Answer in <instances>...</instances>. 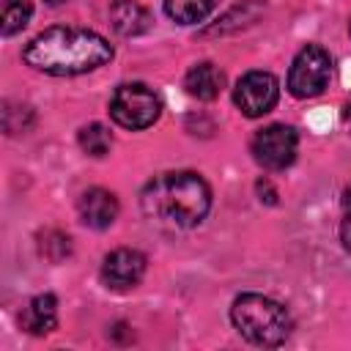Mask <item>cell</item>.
Segmentation results:
<instances>
[{"label": "cell", "instance_id": "obj_10", "mask_svg": "<svg viewBox=\"0 0 351 351\" xmlns=\"http://www.w3.org/2000/svg\"><path fill=\"white\" fill-rule=\"evenodd\" d=\"M222 85H225V74H222L214 63H208V60L195 63V66L186 71V77H184L186 93L195 96V99H203V101L217 99L219 90H222Z\"/></svg>", "mask_w": 351, "mask_h": 351}, {"label": "cell", "instance_id": "obj_19", "mask_svg": "<svg viewBox=\"0 0 351 351\" xmlns=\"http://www.w3.org/2000/svg\"><path fill=\"white\" fill-rule=\"evenodd\" d=\"M348 30H351V25H348Z\"/></svg>", "mask_w": 351, "mask_h": 351}, {"label": "cell", "instance_id": "obj_6", "mask_svg": "<svg viewBox=\"0 0 351 351\" xmlns=\"http://www.w3.org/2000/svg\"><path fill=\"white\" fill-rule=\"evenodd\" d=\"M296 145L299 134L293 126L271 123L252 137V156L266 170H285L296 159Z\"/></svg>", "mask_w": 351, "mask_h": 351}, {"label": "cell", "instance_id": "obj_5", "mask_svg": "<svg viewBox=\"0 0 351 351\" xmlns=\"http://www.w3.org/2000/svg\"><path fill=\"white\" fill-rule=\"evenodd\" d=\"M332 80V58L324 47L307 44L296 52L288 69V90L296 99H313L326 90Z\"/></svg>", "mask_w": 351, "mask_h": 351}, {"label": "cell", "instance_id": "obj_13", "mask_svg": "<svg viewBox=\"0 0 351 351\" xmlns=\"http://www.w3.org/2000/svg\"><path fill=\"white\" fill-rule=\"evenodd\" d=\"M219 0H165V14L178 25H197L203 22Z\"/></svg>", "mask_w": 351, "mask_h": 351}, {"label": "cell", "instance_id": "obj_12", "mask_svg": "<svg viewBox=\"0 0 351 351\" xmlns=\"http://www.w3.org/2000/svg\"><path fill=\"white\" fill-rule=\"evenodd\" d=\"M22 326L30 335H47L58 326V299L52 293H38L27 302L22 313Z\"/></svg>", "mask_w": 351, "mask_h": 351}, {"label": "cell", "instance_id": "obj_8", "mask_svg": "<svg viewBox=\"0 0 351 351\" xmlns=\"http://www.w3.org/2000/svg\"><path fill=\"white\" fill-rule=\"evenodd\" d=\"M145 274V255L140 250H112L101 263V280L112 291H129L134 288Z\"/></svg>", "mask_w": 351, "mask_h": 351}, {"label": "cell", "instance_id": "obj_9", "mask_svg": "<svg viewBox=\"0 0 351 351\" xmlns=\"http://www.w3.org/2000/svg\"><path fill=\"white\" fill-rule=\"evenodd\" d=\"M80 219L93 228V230H104L115 222L118 217V197L110 192V189H101V186H93L88 189L82 197H80Z\"/></svg>", "mask_w": 351, "mask_h": 351}, {"label": "cell", "instance_id": "obj_7", "mask_svg": "<svg viewBox=\"0 0 351 351\" xmlns=\"http://www.w3.org/2000/svg\"><path fill=\"white\" fill-rule=\"evenodd\" d=\"M280 99V82L269 71H247L236 88H233V101L247 118H261L266 115Z\"/></svg>", "mask_w": 351, "mask_h": 351}, {"label": "cell", "instance_id": "obj_18", "mask_svg": "<svg viewBox=\"0 0 351 351\" xmlns=\"http://www.w3.org/2000/svg\"><path fill=\"white\" fill-rule=\"evenodd\" d=\"M47 3H49V5H60L63 0H47Z\"/></svg>", "mask_w": 351, "mask_h": 351}, {"label": "cell", "instance_id": "obj_14", "mask_svg": "<svg viewBox=\"0 0 351 351\" xmlns=\"http://www.w3.org/2000/svg\"><path fill=\"white\" fill-rule=\"evenodd\" d=\"M77 140H80V148H82L85 154H90V156H104V154L110 151V145H112V134H110V129L101 126V123H88V126H82Z\"/></svg>", "mask_w": 351, "mask_h": 351}, {"label": "cell", "instance_id": "obj_3", "mask_svg": "<svg viewBox=\"0 0 351 351\" xmlns=\"http://www.w3.org/2000/svg\"><path fill=\"white\" fill-rule=\"evenodd\" d=\"M230 321L239 329V335L255 346H280L291 335L288 310L263 293L236 296L230 307Z\"/></svg>", "mask_w": 351, "mask_h": 351}, {"label": "cell", "instance_id": "obj_15", "mask_svg": "<svg viewBox=\"0 0 351 351\" xmlns=\"http://www.w3.org/2000/svg\"><path fill=\"white\" fill-rule=\"evenodd\" d=\"M30 14H33V8L27 0H8L3 8V36L19 33L30 22Z\"/></svg>", "mask_w": 351, "mask_h": 351}, {"label": "cell", "instance_id": "obj_16", "mask_svg": "<svg viewBox=\"0 0 351 351\" xmlns=\"http://www.w3.org/2000/svg\"><path fill=\"white\" fill-rule=\"evenodd\" d=\"M340 241L351 252V186L343 192V219H340Z\"/></svg>", "mask_w": 351, "mask_h": 351}, {"label": "cell", "instance_id": "obj_17", "mask_svg": "<svg viewBox=\"0 0 351 351\" xmlns=\"http://www.w3.org/2000/svg\"><path fill=\"white\" fill-rule=\"evenodd\" d=\"M343 123H346V129L351 132V99H348L346 107H343Z\"/></svg>", "mask_w": 351, "mask_h": 351}, {"label": "cell", "instance_id": "obj_2", "mask_svg": "<svg viewBox=\"0 0 351 351\" xmlns=\"http://www.w3.org/2000/svg\"><path fill=\"white\" fill-rule=\"evenodd\" d=\"M140 203L151 222L184 230L206 219L211 208V189L192 170L162 173L154 181H148V186L140 195Z\"/></svg>", "mask_w": 351, "mask_h": 351}, {"label": "cell", "instance_id": "obj_4", "mask_svg": "<svg viewBox=\"0 0 351 351\" xmlns=\"http://www.w3.org/2000/svg\"><path fill=\"white\" fill-rule=\"evenodd\" d=\"M162 112V99L154 88L143 82H123L115 88L110 99V115L118 126L140 132L148 129Z\"/></svg>", "mask_w": 351, "mask_h": 351}, {"label": "cell", "instance_id": "obj_1", "mask_svg": "<svg viewBox=\"0 0 351 351\" xmlns=\"http://www.w3.org/2000/svg\"><path fill=\"white\" fill-rule=\"evenodd\" d=\"M25 63L52 77H74L104 66L112 47L104 36L85 27H47L22 52Z\"/></svg>", "mask_w": 351, "mask_h": 351}, {"label": "cell", "instance_id": "obj_11", "mask_svg": "<svg viewBox=\"0 0 351 351\" xmlns=\"http://www.w3.org/2000/svg\"><path fill=\"white\" fill-rule=\"evenodd\" d=\"M110 25L121 36H140L151 27V14L137 0H115L110 5Z\"/></svg>", "mask_w": 351, "mask_h": 351}]
</instances>
